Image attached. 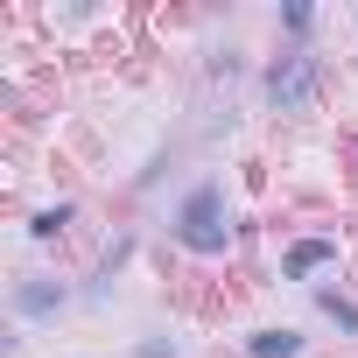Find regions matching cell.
Returning <instances> with one entry per match:
<instances>
[{"instance_id": "6da1fadb", "label": "cell", "mask_w": 358, "mask_h": 358, "mask_svg": "<svg viewBox=\"0 0 358 358\" xmlns=\"http://www.w3.org/2000/svg\"><path fill=\"white\" fill-rule=\"evenodd\" d=\"M183 246L190 253H225V239H232V225H225V190L218 183H197L190 197H183Z\"/></svg>"}, {"instance_id": "7a4b0ae2", "label": "cell", "mask_w": 358, "mask_h": 358, "mask_svg": "<svg viewBox=\"0 0 358 358\" xmlns=\"http://www.w3.org/2000/svg\"><path fill=\"white\" fill-rule=\"evenodd\" d=\"M267 99H274L281 113H302V106L316 99V57H302V50L274 57V64H267Z\"/></svg>"}, {"instance_id": "277c9868", "label": "cell", "mask_w": 358, "mask_h": 358, "mask_svg": "<svg viewBox=\"0 0 358 358\" xmlns=\"http://www.w3.org/2000/svg\"><path fill=\"white\" fill-rule=\"evenodd\" d=\"M330 260H337V239H295V246L281 253V274L302 281V274H316V267H330Z\"/></svg>"}, {"instance_id": "ba28073f", "label": "cell", "mask_w": 358, "mask_h": 358, "mask_svg": "<svg viewBox=\"0 0 358 358\" xmlns=\"http://www.w3.org/2000/svg\"><path fill=\"white\" fill-rule=\"evenodd\" d=\"M134 358H176V351H169V344H141Z\"/></svg>"}, {"instance_id": "8992f818", "label": "cell", "mask_w": 358, "mask_h": 358, "mask_svg": "<svg viewBox=\"0 0 358 358\" xmlns=\"http://www.w3.org/2000/svg\"><path fill=\"white\" fill-rule=\"evenodd\" d=\"M316 302H323V316H330L337 330H358V309H351V302H344L337 288H316Z\"/></svg>"}, {"instance_id": "52a82bcc", "label": "cell", "mask_w": 358, "mask_h": 358, "mask_svg": "<svg viewBox=\"0 0 358 358\" xmlns=\"http://www.w3.org/2000/svg\"><path fill=\"white\" fill-rule=\"evenodd\" d=\"M64 225H71V204H57V211H36V225H29V232H36V239H57Z\"/></svg>"}, {"instance_id": "3957f363", "label": "cell", "mask_w": 358, "mask_h": 358, "mask_svg": "<svg viewBox=\"0 0 358 358\" xmlns=\"http://www.w3.org/2000/svg\"><path fill=\"white\" fill-rule=\"evenodd\" d=\"M57 309H64V288H57L50 274L15 281V316H57Z\"/></svg>"}, {"instance_id": "5b68a950", "label": "cell", "mask_w": 358, "mask_h": 358, "mask_svg": "<svg viewBox=\"0 0 358 358\" xmlns=\"http://www.w3.org/2000/svg\"><path fill=\"white\" fill-rule=\"evenodd\" d=\"M246 351H253V358H295V351H302V337H295V330H253V337H246Z\"/></svg>"}]
</instances>
